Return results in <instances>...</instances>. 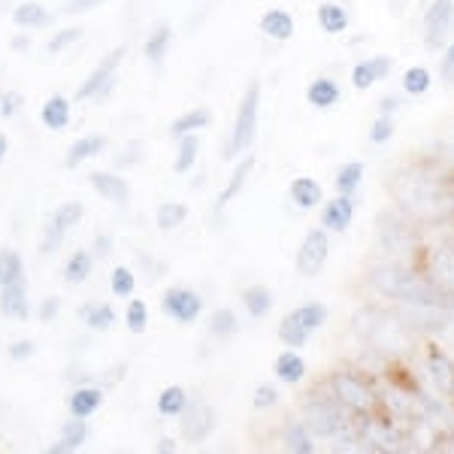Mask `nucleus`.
I'll return each mask as SVG.
<instances>
[{
  "mask_svg": "<svg viewBox=\"0 0 454 454\" xmlns=\"http://www.w3.org/2000/svg\"><path fill=\"white\" fill-rule=\"evenodd\" d=\"M303 427L318 439H331L346 427V415L336 397H315L303 409Z\"/></svg>",
  "mask_w": 454,
  "mask_h": 454,
  "instance_id": "nucleus-6",
  "label": "nucleus"
},
{
  "mask_svg": "<svg viewBox=\"0 0 454 454\" xmlns=\"http://www.w3.org/2000/svg\"><path fill=\"white\" fill-rule=\"evenodd\" d=\"M454 31V0H434L424 16V43L430 49L445 46V40Z\"/></svg>",
  "mask_w": 454,
  "mask_h": 454,
  "instance_id": "nucleus-11",
  "label": "nucleus"
},
{
  "mask_svg": "<svg viewBox=\"0 0 454 454\" xmlns=\"http://www.w3.org/2000/svg\"><path fill=\"white\" fill-rule=\"evenodd\" d=\"M82 215H85V207H82V203H79V200H70V203H61V207H58V209L52 212V218H49V222H52L55 227H61L64 233H70L73 227L82 222Z\"/></svg>",
  "mask_w": 454,
  "mask_h": 454,
  "instance_id": "nucleus-38",
  "label": "nucleus"
},
{
  "mask_svg": "<svg viewBox=\"0 0 454 454\" xmlns=\"http://www.w3.org/2000/svg\"><path fill=\"white\" fill-rule=\"evenodd\" d=\"M6 152H10V140L0 134V160H6Z\"/></svg>",
  "mask_w": 454,
  "mask_h": 454,
  "instance_id": "nucleus-60",
  "label": "nucleus"
},
{
  "mask_svg": "<svg viewBox=\"0 0 454 454\" xmlns=\"http://www.w3.org/2000/svg\"><path fill=\"white\" fill-rule=\"evenodd\" d=\"M306 100H309L315 109H331L336 100H340V85L327 76L315 79V82L306 88Z\"/></svg>",
  "mask_w": 454,
  "mask_h": 454,
  "instance_id": "nucleus-29",
  "label": "nucleus"
},
{
  "mask_svg": "<svg viewBox=\"0 0 454 454\" xmlns=\"http://www.w3.org/2000/svg\"><path fill=\"white\" fill-rule=\"evenodd\" d=\"M291 200L297 203L300 209H315L321 200H325V192H321V185L312 179V176H297L294 182H291Z\"/></svg>",
  "mask_w": 454,
  "mask_h": 454,
  "instance_id": "nucleus-24",
  "label": "nucleus"
},
{
  "mask_svg": "<svg viewBox=\"0 0 454 454\" xmlns=\"http://www.w3.org/2000/svg\"><path fill=\"white\" fill-rule=\"evenodd\" d=\"M91 273H94V254L91 252H73L67 263H64V282L67 285H82L91 279Z\"/></svg>",
  "mask_w": 454,
  "mask_h": 454,
  "instance_id": "nucleus-27",
  "label": "nucleus"
},
{
  "mask_svg": "<svg viewBox=\"0 0 454 454\" xmlns=\"http://www.w3.org/2000/svg\"><path fill=\"white\" fill-rule=\"evenodd\" d=\"M160 312L167 318H173L176 325H194L203 312V297L192 288L176 285V288L164 291V297H160Z\"/></svg>",
  "mask_w": 454,
  "mask_h": 454,
  "instance_id": "nucleus-9",
  "label": "nucleus"
},
{
  "mask_svg": "<svg viewBox=\"0 0 454 454\" xmlns=\"http://www.w3.org/2000/svg\"><path fill=\"white\" fill-rule=\"evenodd\" d=\"M82 321L88 325V331L106 333L115 325V309L109 303H88L82 306Z\"/></svg>",
  "mask_w": 454,
  "mask_h": 454,
  "instance_id": "nucleus-30",
  "label": "nucleus"
},
{
  "mask_svg": "<svg viewBox=\"0 0 454 454\" xmlns=\"http://www.w3.org/2000/svg\"><path fill=\"white\" fill-rule=\"evenodd\" d=\"M25 106V94L10 88V91H0V119H12V115L21 113Z\"/></svg>",
  "mask_w": 454,
  "mask_h": 454,
  "instance_id": "nucleus-46",
  "label": "nucleus"
},
{
  "mask_svg": "<svg viewBox=\"0 0 454 454\" xmlns=\"http://www.w3.org/2000/svg\"><path fill=\"white\" fill-rule=\"evenodd\" d=\"M209 331L218 336V340H224V336H233L239 331V321H237V312L233 309H215L212 312V321H209Z\"/></svg>",
  "mask_w": 454,
  "mask_h": 454,
  "instance_id": "nucleus-43",
  "label": "nucleus"
},
{
  "mask_svg": "<svg viewBox=\"0 0 454 454\" xmlns=\"http://www.w3.org/2000/svg\"><path fill=\"white\" fill-rule=\"evenodd\" d=\"M318 25L325 34H342L348 27V12L340 4H321L318 6Z\"/></svg>",
  "mask_w": 454,
  "mask_h": 454,
  "instance_id": "nucleus-34",
  "label": "nucleus"
},
{
  "mask_svg": "<svg viewBox=\"0 0 454 454\" xmlns=\"http://www.w3.org/2000/svg\"><path fill=\"white\" fill-rule=\"evenodd\" d=\"M58 312H61V297H46L40 303V309H36V321H55Z\"/></svg>",
  "mask_w": 454,
  "mask_h": 454,
  "instance_id": "nucleus-51",
  "label": "nucleus"
},
{
  "mask_svg": "<svg viewBox=\"0 0 454 454\" xmlns=\"http://www.w3.org/2000/svg\"><path fill=\"white\" fill-rule=\"evenodd\" d=\"M351 215H355V203H351L348 194H340L336 200L327 203L325 212H321V224H325V231L342 233V231H348Z\"/></svg>",
  "mask_w": 454,
  "mask_h": 454,
  "instance_id": "nucleus-17",
  "label": "nucleus"
},
{
  "mask_svg": "<svg viewBox=\"0 0 454 454\" xmlns=\"http://www.w3.org/2000/svg\"><path fill=\"white\" fill-rule=\"evenodd\" d=\"M331 385H333L336 403L351 409V412H370L372 403H376L370 387L364 385L357 376H351V372H336V376L331 379Z\"/></svg>",
  "mask_w": 454,
  "mask_h": 454,
  "instance_id": "nucleus-10",
  "label": "nucleus"
},
{
  "mask_svg": "<svg viewBox=\"0 0 454 454\" xmlns=\"http://www.w3.org/2000/svg\"><path fill=\"white\" fill-rule=\"evenodd\" d=\"M243 306L252 318H263V315L273 309V294H270V288H263V285H252V288L243 291Z\"/></svg>",
  "mask_w": 454,
  "mask_h": 454,
  "instance_id": "nucleus-37",
  "label": "nucleus"
},
{
  "mask_svg": "<svg viewBox=\"0 0 454 454\" xmlns=\"http://www.w3.org/2000/svg\"><path fill=\"white\" fill-rule=\"evenodd\" d=\"M113 248H115V243H113V237H106V233H98L94 237V258L98 261H109L113 258Z\"/></svg>",
  "mask_w": 454,
  "mask_h": 454,
  "instance_id": "nucleus-52",
  "label": "nucleus"
},
{
  "mask_svg": "<svg viewBox=\"0 0 454 454\" xmlns=\"http://www.w3.org/2000/svg\"><path fill=\"white\" fill-rule=\"evenodd\" d=\"M185 403H188V391L182 385H170V387H164V391L158 394V415L160 419H179L182 415V409H185Z\"/></svg>",
  "mask_w": 454,
  "mask_h": 454,
  "instance_id": "nucleus-28",
  "label": "nucleus"
},
{
  "mask_svg": "<svg viewBox=\"0 0 454 454\" xmlns=\"http://www.w3.org/2000/svg\"><path fill=\"white\" fill-rule=\"evenodd\" d=\"M351 82H355V88H361V91H367V88L376 85L379 79H376V70H372V64L370 61L357 64V67L351 70Z\"/></svg>",
  "mask_w": 454,
  "mask_h": 454,
  "instance_id": "nucleus-48",
  "label": "nucleus"
},
{
  "mask_svg": "<svg viewBox=\"0 0 454 454\" xmlns=\"http://www.w3.org/2000/svg\"><path fill=\"white\" fill-rule=\"evenodd\" d=\"M403 88H406L409 94H424L430 88V73L424 67L406 70V76H403Z\"/></svg>",
  "mask_w": 454,
  "mask_h": 454,
  "instance_id": "nucleus-47",
  "label": "nucleus"
},
{
  "mask_svg": "<svg viewBox=\"0 0 454 454\" xmlns=\"http://www.w3.org/2000/svg\"><path fill=\"white\" fill-rule=\"evenodd\" d=\"M124 55H128V49L124 46L113 49V52L98 64V67L88 73L85 82L79 85L76 100H104L106 94L115 88V82H119V64L124 61Z\"/></svg>",
  "mask_w": 454,
  "mask_h": 454,
  "instance_id": "nucleus-7",
  "label": "nucleus"
},
{
  "mask_svg": "<svg viewBox=\"0 0 454 454\" xmlns=\"http://www.w3.org/2000/svg\"><path fill=\"white\" fill-rule=\"evenodd\" d=\"M276 379L285 385H300L303 382V376H306V361L297 355V348H288V351H282L279 357H276Z\"/></svg>",
  "mask_w": 454,
  "mask_h": 454,
  "instance_id": "nucleus-23",
  "label": "nucleus"
},
{
  "mask_svg": "<svg viewBox=\"0 0 454 454\" xmlns=\"http://www.w3.org/2000/svg\"><path fill=\"white\" fill-rule=\"evenodd\" d=\"M158 451H160V454H167V451L173 454V451H176V442H173V439H160V442H158Z\"/></svg>",
  "mask_w": 454,
  "mask_h": 454,
  "instance_id": "nucleus-59",
  "label": "nucleus"
},
{
  "mask_svg": "<svg viewBox=\"0 0 454 454\" xmlns=\"http://www.w3.org/2000/svg\"><path fill=\"white\" fill-rule=\"evenodd\" d=\"M197 152H200V140H197V134L179 137V155H176L173 170L176 173H188V170H192L194 160H197Z\"/></svg>",
  "mask_w": 454,
  "mask_h": 454,
  "instance_id": "nucleus-39",
  "label": "nucleus"
},
{
  "mask_svg": "<svg viewBox=\"0 0 454 454\" xmlns=\"http://www.w3.org/2000/svg\"><path fill=\"white\" fill-rule=\"evenodd\" d=\"M140 158H143V143L134 140V143L128 145V155H119V158H115V164H119V167H130V164H137Z\"/></svg>",
  "mask_w": 454,
  "mask_h": 454,
  "instance_id": "nucleus-54",
  "label": "nucleus"
},
{
  "mask_svg": "<svg viewBox=\"0 0 454 454\" xmlns=\"http://www.w3.org/2000/svg\"><path fill=\"white\" fill-rule=\"evenodd\" d=\"M327 252H331V239H327V231L315 227V231L306 233L303 246L297 252V270L303 276H318L321 267L327 261Z\"/></svg>",
  "mask_w": 454,
  "mask_h": 454,
  "instance_id": "nucleus-12",
  "label": "nucleus"
},
{
  "mask_svg": "<svg viewBox=\"0 0 454 454\" xmlns=\"http://www.w3.org/2000/svg\"><path fill=\"white\" fill-rule=\"evenodd\" d=\"M170 40H173L170 25H158L155 31L149 34V40H145L143 55L149 58L152 64H160V61H164V55L170 52Z\"/></svg>",
  "mask_w": 454,
  "mask_h": 454,
  "instance_id": "nucleus-35",
  "label": "nucleus"
},
{
  "mask_svg": "<svg viewBox=\"0 0 454 454\" xmlns=\"http://www.w3.org/2000/svg\"><path fill=\"white\" fill-rule=\"evenodd\" d=\"M88 185L94 188L104 200L109 203H128L130 200V185L124 176H115V173H91L88 176Z\"/></svg>",
  "mask_w": 454,
  "mask_h": 454,
  "instance_id": "nucleus-15",
  "label": "nucleus"
},
{
  "mask_svg": "<svg viewBox=\"0 0 454 454\" xmlns=\"http://www.w3.org/2000/svg\"><path fill=\"white\" fill-rule=\"evenodd\" d=\"M31 46V36H12V52H25Z\"/></svg>",
  "mask_w": 454,
  "mask_h": 454,
  "instance_id": "nucleus-58",
  "label": "nucleus"
},
{
  "mask_svg": "<svg viewBox=\"0 0 454 454\" xmlns=\"http://www.w3.org/2000/svg\"><path fill=\"white\" fill-rule=\"evenodd\" d=\"M109 291H113V297H134V291H137L134 270L115 267L113 273H109Z\"/></svg>",
  "mask_w": 454,
  "mask_h": 454,
  "instance_id": "nucleus-41",
  "label": "nucleus"
},
{
  "mask_svg": "<svg viewBox=\"0 0 454 454\" xmlns=\"http://www.w3.org/2000/svg\"><path fill=\"white\" fill-rule=\"evenodd\" d=\"M209 121H212V113L207 106L188 109V113H182L179 119L170 124V137L179 140V137H185V134H197V130L209 128Z\"/></svg>",
  "mask_w": 454,
  "mask_h": 454,
  "instance_id": "nucleus-25",
  "label": "nucleus"
},
{
  "mask_svg": "<svg viewBox=\"0 0 454 454\" xmlns=\"http://www.w3.org/2000/svg\"><path fill=\"white\" fill-rule=\"evenodd\" d=\"M106 149V137L104 134H88V137H79L76 143L67 149V158H64V167L67 170H76L79 164H85V160L98 158L100 152Z\"/></svg>",
  "mask_w": 454,
  "mask_h": 454,
  "instance_id": "nucleus-16",
  "label": "nucleus"
},
{
  "mask_svg": "<svg viewBox=\"0 0 454 454\" xmlns=\"http://www.w3.org/2000/svg\"><path fill=\"white\" fill-rule=\"evenodd\" d=\"M442 73H445V76H451V73H454V43H451L449 52H445V58H442Z\"/></svg>",
  "mask_w": 454,
  "mask_h": 454,
  "instance_id": "nucleus-57",
  "label": "nucleus"
},
{
  "mask_svg": "<svg viewBox=\"0 0 454 454\" xmlns=\"http://www.w3.org/2000/svg\"><path fill=\"white\" fill-rule=\"evenodd\" d=\"M261 31L270 36V40H291L294 36V19H291V12L288 10H270V12H263V19H261Z\"/></svg>",
  "mask_w": 454,
  "mask_h": 454,
  "instance_id": "nucleus-21",
  "label": "nucleus"
},
{
  "mask_svg": "<svg viewBox=\"0 0 454 454\" xmlns=\"http://www.w3.org/2000/svg\"><path fill=\"white\" fill-rule=\"evenodd\" d=\"M252 170H254V155H246V158H243V164H239L237 170H233L231 182L224 185V192L218 194V203H215V212H218V215H222V212L227 209V203H231L233 197L243 192V185H246V179H248V173H252Z\"/></svg>",
  "mask_w": 454,
  "mask_h": 454,
  "instance_id": "nucleus-26",
  "label": "nucleus"
},
{
  "mask_svg": "<svg viewBox=\"0 0 454 454\" xmlns=\"http://www.w3.org/2000/svg\"><path fill=\"white\" fill-rule=\"evenodd\" d=\"M254 409H273L276 403H279V391H276L273 385H261L258 391H254Z\"/></svg>",
  "mask_w": 454,
  "mask_h": 454,
  "instance_id": "nucleus-49",
  "label": "nucleus"
},
{
  "mask_svg": "<svg viewBox=\"0 0 454 454\" xmlns=\"http://www.w3.org/2000/svg\"><path fill=\"white\" fill-rule=\"evenodd\" d=\"M100 4H106V0H70V4L64 6V12H67V16H79V12H88Z\"/></svg>",
  "mask_w": 454,
  "mask_h": 454,
  "instance_id": "nucleus-55",
  "label": "nucleus"
},
{
  "mask_svg": "<svg viewBox=\"0 0 454 454\" xmlns=\"http://www.w3.org/2000/svg\"><path fill=\"white\" fill-rule=\"evenodd\" d=\"M372 70H376V79H387V73H391V67H394V61L387 55H382V58H372Z\"/></svg>",
  "mask_w": 454,
  "mask_h": 454,
  "instance_id": "nucleus-56",
  "label": "nucleus"
},
{
  "mask_svg": "<svg viewBox=\"0 0 454 454\" xmlns=\"http://www.w3.org/2000/svg\"><path fill=\"white\" fill-rule=\"evenodd\" d=\"M394 106H397V100H382V109H385V113H387V109H394Z\"/></svg>",
  "mask_w": 454,
  "mask_h": 454,
  "instance_id": "nucleus-61",
  "label": "nucleus"
},
{
  "mask_svg": "<svg viewBox=\"0 0 454 454\" xmlns=\"http://www.w3.org/2000/svg\"><path fill=\"white\" fill-rule=\"evenodd\" d=\"M361 179H364V164L351 160V164H346L340 173H336V192H340V194H355V188L361 185Z\"/></svg>",
  "mask_w": 454,
  "mask_h": 454,
  "instance_id": "nucleus-44",
  "label": "nucleus"
},
{
  "mask_svg": "<svg viewBox=\"0 0 454 454\" xmlns=\"http://www.w3.org/2000/svg\"><path fill=\"white\" fill-rule=\"evenodd\" d=\"M79 40H82V31H79V27H64V31H58L52 40L46 43V49L52 55H61L64 49H70L73 43H79Z\"/></svg>",
  "mask_w": 454,
  "mask_h": 454,
  "instance_id": "nucleus-45",
  "label": "nucleus"
},
{
  "mask_svg": "<svg viewBox=\"0 0 454 454\" xmlns=\"http://www.w3.org/2000/svg\"><path fill=\"white\" fill-rule=\"evenodd\" d=\"M394 194H397V200L406 209H412L415 215H439L445 207L442 192H439L434 182H427L419 173L400 176V179L394 182Z\"/></svg>",
  "mask_w": 454,
  "mask_h": 454,
  "instance_id": "nucleus-3",
  "label": "nucleus"
},
{
  "mask_svg": "<svg viewBox=\"0 0 454 454\" xmlns=\"http://www.w3.org/2000/svg\"><path fill=\"white\" fill-rule=\"evenodd\" d=\"M370 285L379 294L403 300V303H427V306H442V309H451L454 306V291L442 288L434 279H421V276L400 267H376L370 273Z\"/></svg>",
  "mask_w": 454,
  "mask_h": 454,
  "instance_id": "nucleus-1",
  "label": "nucleus"
},
{
  "mask_svg": "<svg viewBox=\"0 0 454 454\" xmlns=\"http://www.w3.org/2000/svg\"><path fill=\"white\" fill-rule=\"evenodd\" d=\"M285 449L297 451V454H312L315 451L312 434L303 427V424H291V427L285 430Z\"/></svg>",
  "mask_w": 454,
  "mask_h": 454,
  "instance_id": "nucleus-42",
  "label": "nucleus"
},
{
  "mask_svg": "<svg viewBox=\"0 0 454 454\" xmlns=\"http://www.w3.org/2000/svg\"><path fill=\"white\" fill-rule=\"evenodd\" d=\"M434 282L454 291V243H445L434 254Z\"/></svg>",
  "mask_w": 454,
  "mask_h": 454,
  "instance_id": "nucleus-32",
  "label": "nucleus"
},
{
  "mask_svg": "<svg viewBox=\"0 0 454 454\" xmlns=\"http://www.w3.org/2000/svg\"><path fill=\"white\" fill-rule=\"evenodd\" d=\"M40 119H43V124H46L49 130H64L70 124V119H73L70 100L64 98V94H52V98H49L46 104H43Z\"/></svg>",
  "mask_w": 454,
  "mask_h": 454,
  "instance_id": "nucleus-19",
  "label": "nucleus"
},
{
  "mask_svg": "<svg viewBox=\"0 0 454 454\" xmlns=\"http://www.w3.org/2000/svg\"><path fill=\"white\" fill-rule=\"evenodd\" d=\"M355 327L361 331V336L367 342L379 348H391L403 351L409 348V333L403 327V321H397L394 315H387L382 309H364L355 315Z\"/></svg>",
  "mask_w": 454,
  "mask_h": 454,
  "instance_id": "nucleus-2",
  "label": "nucleus"
},
{
  "mask_svg": "<svg viewBox=\"0 0 454 454\" xmlns=\"http://www.w3.org/2000/svg\"><path fill=\"white\" fill-rule=\"evenodd\" d=\"M106 400V391L98 385H82V387H73V394H67V409L70 415L76 419H91Z\"/></svg>",
  "mask_w": 454,
  "mask_h": 454,
  "instance_id": "nucleus-14",
  "label": "nucleus"
},
{
  "mask_svg": "<svg viewBox=\"0 0 454 454\" xmlns=\"http://www.w3.org/2000/svg\"><path fill=\"white\" fill-rule=\"evenodd\" d=\"M52 21V12L36 0H25V4L12 6V25L16 27H46Z\"/></svg>",
  "mask_w": 454,
  "mask_h": 454,
  "instance_id": "nucleus-22",
  "label": "nucleus"
},
{
  "mask_svg": "<svg viewBox=\"0 0 454 454\" xmlns=\"http://www.w3.org/2000/svg\"><path fill=\"white\" fill-rule=\"evenodd\" d=\"M0 315L12 321H27L31 303H27V282H12L0 288Z\"/></svg>",
  "mask_w": 454,
  "mask_h": 454,
  "instance_id": "nucleus-13",
  "label": "nucleus"
},
{
  "mask_svg": "<svg viewBox=\"0 0 454 454\" xmlns=\"http://www.w3.org/2000/svg\"><path fill=\"white\" fill-rule=\"evenodd\" d=\"M325 321H327V306L325 303H303V306H297L291 315H285L282 318L279 340L285 342V346L300 348V346H306L309 333L318 331Z\"/></svg>",
  "mask_w": 454,
  "mask_h": 454,
  "instance_id": "nucleus-5",
  "label": "nucleus"
},
{
  "mask_svg": "<svg viewBox=\"0 0 454 454\" xmlns=\"http://www.w3.org/2000/svg\"><path fill=\"white\" fill-rule=\"evenodd\" d=\"M427 372H430V379H434L436 391L445 394V397H451V394H454V367H451V361L442 355V351H430Z\"/></svg>",
  "mask_w": 454,
  "mask_h": 454,
  "instance_id": "nucleus-20",
  "label": "nucleus"
},
{
  "mask_svg": "<svg viewBox=\"0 0 454 454\" xmlns=\"http://www.w3.org/2000/svg\"><path fill=\"white\" fill-rule=\"evenodd\" d=\"M12 282H25V263L16 248H0V288Z\"/></svg>",
  "mask_w": 454,
  "mask_h": 454,
  "instance_id": "nucleus-36",
  "label": "nucleus"
},
{
  "mask_svg": "<svg viewBox=\"0 0 454 454\" xmlns=\"http://www.w3.org/2000/svg\"><path fill=\"white\" fill-rule=\"evenodd\" d=\"M34 351H36V346L31 340H19V342H12V346H10V357L21 364V361H31Z\"/></svg>",
  "mask_w": 454,
  "mask_h": 454,
  "instance_id": "nucleus-53",
  "label": "nucleus"
},
{
  "mask_svg": "<svg viewBox=\"0 0 454 454\" xmlns=\"http://www.w3.org/2000/svg\"><path fill=\"white\" fill-rule=\"evenodd\" d=\"M379 246H382L385 252H391V254L406 252V248H409V237H406V231H403V224L382 218V224H379Z\"/></svg>",
  "mask_w": 454,
  "mask_h": 454,
  "instance_id": "nucleus-31",
  "label": "nucleus"
},
{
  "mask_svg": "<svg viewBox=\"0 0 454 454\" xmlns=\"http://www.w3.org/2000/svg\"><path fill=\"white\" fill-rule=\"evenodd\" d=\"M258 106H261V82L252 79L239 100V109H237V121H233V130H231V143H227V152L224 158H237L243 155L248 145L254 143V134H258Z\"/></svg>",
  "mask_w": 454,
  "mask_h": 454,
  "instance_id": "nucleus-4",
  "label": "nucleus"
},
{
  "mask_svg": "<svg viewBox=\"0 0 454 454\" xmlns=\"http://www.w3.org/2000/svg\"><path fill=\"white\" fill-rule=\"evenodd\" d=\"M124 325H128L130 333H145L149 327V306L140 297H130L128 309H124Z\"/></svg>",
  "mask_w": 454,
  "mask_h": 454,
  "instance_id": "nucleus-40",
  "label": "nucleus"
},
{
  "mask_svg": "<svg viewBox=\"0 0 454 454\" xmlns=\"http://www.w3.org/2000/svg\"><path fill=\"white\" fill-rule=\"evenodd\" d=\"M88 436H91V430H88V419H76V415H70V419L64 421V427H61V442L52 445L49 451H52V454L79 451L88 442Z\"/></svg>",
  "mask_w": 454,
  "mask_h": 454,
  "instance_id": "nucleus-18",
  "label": "nucleus"
},
{
  "mask_svg": "<svg viewBox=\"0 0 454 454\" xmlns=\"http://www.w3.org/2000/svg\"><path fill=\"white\" fill-rule=\"evenodd\" d=\"M391 137H394V121L387 119V115H379L376 124H372V130H370V140L385 143V140H391Z\"/></svg>",
  "mask_w": 454,
  "mask_h": 454,
  "instance_id": "nucleus-50",
  "label": "nucleus"
},
{
  "mask_svg": "<svg viewBox=\"0 0 454 454\" xmlns=\"http://www.w3.org/2000/svg\"><path fill=\"white\" fill-rule=\"evenodd\" d=\"M185 218H188V207L185 203H160L158 212H155V224H158V231L160 233H170L176 231V227H182L185 224Z\"/></svg>",
  "mask_w": 454,
  "mask_h": 454,
  "instance_id": "nucleus-33",
  "label": "nucleus"
},
{
  "mask_svg": "<svg viewBox=\"0 0 454 454\" xmlns=\"http://www.w3.org/2000/svg\"><path fill=\"white\" fill-rule=\"evenodd\" d=\"M179 424H182V436L188 442H203L215 434V409L209 406V400L203 394H188V403L179 415Z\"/></svg>",
  "mask_w": 454,
  "mask_h": 454,
  "instance_id": "nucleus-8",
  "label": "nucleus"
}]
</instances>
